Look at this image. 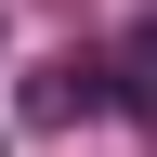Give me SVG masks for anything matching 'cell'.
<instances>
[{
    "label": "cell",
    "instance_id": "obj_2",
    "mask_svg": "<svg viewBox=\"0 0 157 157\" xmlns=\"http://www.w3.org/2000/svg\"><path fill=\"white\" fill-rule=\"evenodd\" d=\"M144 52H157V26H144Z\"/></svg>",
    "mask_w": 157,
    "mask_h": 157
},
{
    "label": "cell",
    "instance_id": "obj_1",
    "mask_svg": "<svg viewBox=\"0 0 157 157\" xmlns=\"http://www.w3.org/2000/svg\"><path fill=\"white\" fill-rule=\"evenodd\" d=\"M105 105H118V66H52L26 92V118H52V131H66V118H105Z\"/></svg>",
    "mask_w": 157,
    "mask_h": 157
}]
</instances>
